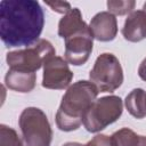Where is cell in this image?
Here are the masks:
<instances>
[{"label":"cell","mask_w":146,"mask_h":146,"mask_svg":"<svg viewBox=\"0 0 146 146\" xmlns=\"http://www.w3.org/2000/svg\"><path fill=\"white\" fill-rule=\"evenodd\" d=\"M23 146H50L52 130L44 112L38 107L25 108L19 116Z\"/></svg>","instance_id":"3"},{"label":"cell","mask_w":146,"mask_h":146,"mask_svg":"<svg viewBox=\"0 0 146 146\" xmlns=\"http://www.w3.org/2000/svg\"><path fill=\"white\" fill-rule=\"evenodd\" d=\"M65 59L67 63L80 66L90 57L94 46V35L90 27L86 24L64 38Z\"/></svg>","instance_id":"7"},{"label":"cell","mask_w":146,"mask_h":146,"mask_svg":"<svg viewBox=\"0 0 146 146\" xmlns=\"http://www.w3.org/2000/svg\"><path fill=\"white\" fill-rule=\"evenodd\" d=\"M44 14L34 0H2L0 2V36L7 48L30 47L39 40Z\"/></svg>","instance_id":"1"},{"label":"cell","mask_w":146,"mask_h":146,"mask_svg":"<svg viewBox=\"0 0 146 146\" xmlns=\"http://www.w3.org/2000/svg\"><path fill=\"white\" fill-rule=\"evenodd\" d=\"M73 79V73L68 67L66 59L54 56L43 65L42 87L47 89L62 90L70 86Z\"/></svg>","instance_id":"8"},{"label":"cell","mask_w":146,"mask_h":146,"mask_svg":"<svg viewBox=\"0 0 146 146\" xmlns=\"http://www.w3.org/2000/svg\"><path fill=\"white\" fill-rule=\"evenodd\" d=\"M90 82L100 92H113L123 82V71L120 60L111 52L97 57L89 73Z\"/></svg>","instance_id":"6"},{"label":"cell","mask_w":146,"mask_h":146,"mask_svg":"<svg viewBox=\"0 0 146 146\" xmlns=\"http://www.w3.org/2000/svg\"><path fill=\"white\" fill-rule=\"evenodd\" d=\"M122 99L117 96H105L96 99L83 116V125L89 132H98L115 122L122 114Z\"/></svg>","instance_id":"5"},{"label":"cell","mask_w":146,"mask_h":146,"mask_svg":"<svg viewBox=\"0 0 146 146\" xmlns=\"http://www.w3.org/2000/svg\"><path fill=\"white\" fill-rule=\"evenodd\" d=\"M138 75L141 80L146 81V57L143 59V62L140 63V65L138 67Z\"/></svg>","instance_id":"18"},{"label":"cell","mask_w":146,"mask_h":146,"mask_svg":"<svg viewBox=\"0 0 146 146\" xmlns=\"http://www.w3.org/2000/svg\"><path fill=\"white\" fill-rule=\"evenodd\" d=\"M136 2L133 0H110L107 1L108 11L113 15H125L128 13H132Z\"/></svg>","instance_id":"15"},{"label":"cell","mask_w":146,"mask_h":146,"mask_svg":"<svg viewBox=\"0 0 146 146\" xmlns=\"http://www.w3.org/2000/svg\"><path fill=\"white\" fill-rule=\"evenodd\" d=\"M115 146H137L139 136L129 128H122L112 135Z\"/></svg>","instance_id":"13"},{"label":"cell","mask_w":146,"mask_h":146,"mask_svg":"<svg viewBox=\"0 0 146 146\" xmlns=\"http://www.w3.org/2000/svg\"><path fill=\"white\" fill-rule=\"evenodd\" d=\"M63 146H83V145L80 144V143H73V141H71V143H66V144H64Z\"/></svg>","instance_id":"20"},{"label":"cell","mask_w":146,"mask_h":146,"mask_svg":"<svg viewBox=\"0 0 146 146\" xmlns=\"http://www.w3.org/2000/svg\"><path fill=\"white\" fill-rule=\"evenodd\" d=\"M137 146H146V136H139Z\"/></svg>","instance_id":"19"},{"label":"cell","mask_w":146,"mask_h":146,"mask_svg":"<svg viewBox=\"0 0 146 146\" xmlns=\"http://www.w3.org/2000/svg\"><path fill=\"white\" fill-rule=\"evenodd\" d=\"M56 54L52 44L46 39H39L35 43L25 49L9 51L6 60L10 68L35 73L44 63Z\"/></svg>","instance_id":"4"},{"label":"cell","mask_w":146,"mask_h":146,"mask_svg":"<svg viewBox=\"0 0 146 146\" xmlns=\"http://www.w3.org/2000/svg\"><path fill=\"white\" fill-rule=\"evenodd\" d=\"M36 82V75L35 73L30 72H23L9 68L5 76V83L6 86L18 92H30L34 89Z\"/></svg>","instance_id":"11"},{"label":"cell","mask_w":146,"mask_h":146,"mask_svg":"<svg viewBox=\"0 0 146 146\" xmlns=\"http://www.w3.org/2000/svg\"><path fill=\"white\" fill-rule=\"evenodd\" d=\"M46 5L49 6L54 11L60 13V14H66V13H68L72 9L71 8V5L68 2H64V1H54V2L47 1Z\"/></svg>","instance_id":"17"},{"label":"cell","mask_w":146,"mask_h":146,"mask_svg":"<svg viewBox=\"0 0 146 146\" xmlns=\"http://www.w3.org/2000/svg\"><path fill=\"white\" fill-rule=\"evenodd\" d=\"M122 35L130 42H139L146 38V13L144 10L129 14L122 27Z\"/></svg>","instance_id":"10"},{"label":"cell","mask_w":146,"mask_h":146,"mask_svg":"<svg viewBox=\"0 0 146 146\" xmlns=\"http://www.w3.org/2000/svg\"><path fill=\"white\" fill-rule=\"evenodd\" d=\"M98 89L89 81L73 83L64 94L56 113V124L62 131H73L83 123V116L96 100Z\"/></svg>","instance_id":"2"},{"label":"cell","mask_w":146,"mask_h":146,"mask_svg":"<svg viewBox=\"0 0 146 146\" xmlns=\"http://www.w3.org/2000/svg\"><path fill=\"white\" fill-rule=\"evenodd\" d=\"M143 10L146 13V2H145V3H144V6H143Z\"/></svg>","instance_id":"21"},{"label":"cell","mask_w":146,"mask_h":146,"mask_svg":"<svg viewBox=\"0 0 146 146\" xmlns=\"http://www.w3.org/2000/svg\"><path fill=\"white\" fill-rule=\"evenodd\" d=\"M128 112L136 119L146 116V92L141 88L131 90L124 100Z\"/></svg>","instance_id":"12"},{"label":"cell","mask_w":146,"mask_h":146,"mask_svg":"<svg viewBox=\"0 0 146 146\" xmlns=\"http://www.w3.org/2000/svg\"><path fill=\"white\" fill-rule=\"evenodd\" d=\"M83 146H115V144L112 139V136L97 135Z\"/></svg>","instance_id":"16"},{"label":"cell","mask_w":146,"mask_h":146,"mask_svg":"<svg viewBox=\"0 0 146 146\" xmlns=\"http://www.w3.org/2000/svg\"><path fill=\"white\" fill-rule=\"evenodd\" d=\"M0 146H23L17 132L5 124L0 125Z\"/></svg>","instance_id":"14"},{"label":"cell","mask_w":146,"mask_h":146,"mask_svg":"<svg viewBox=\"0 0 146 146\" xmlns=\"http://www.w3.org/2000/svg\"><path fill=\"white\" fill-rule=\"evenodd\" d=\"M94 39L103 42L112 41L117 34V22L110 11H100L96 14L89 24Z\"/></svg>","instance_id":"9"}]
</instances>
